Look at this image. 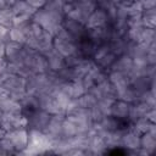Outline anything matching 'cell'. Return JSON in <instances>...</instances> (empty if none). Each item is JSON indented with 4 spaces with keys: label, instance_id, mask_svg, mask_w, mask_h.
<instances>
[{
    "label": "cell",
    "instance_id": "ba28073f",
    "mask_svg": "<svg viewBox=\"0 0 156 156\" xmlns=\"http://www.w3.org/2000/svg\"><path fill=\"white\" fill-rule=\"evenodd\" d=\"M43 55L46 57V61H48V65H49L50 71L58 72V71H61L65 67V57L61 54H58L54 49V46L50 48L48 51H45Z\"/></svg>",
    "mask_w": 156,
    "mask_h": 156
},
{
    "label": "cell",
    "instance_id": "6da1fadb",
    "mask_svg": "<svg viewBox=\"0 0 156 156\" xmlns=\"http://www.w3.org/2000/svg\"><path fill=\"white\" fill-rule=\"evenodd\" d=\"M65 20V13L61 11H52L45 7L38 9L32 15V21L38 23L44 30L50 32L52 35L57 33V30L62 27V22Z\"/></svg>",
    "mask_w": 156,
    "mask_h": 156
},
{
    "label": "cell",
    "instance_id": "e575fe53",
    "mask_svg": "<svg viewBox=\"0 0 156 156\" xmlns=\"http://www.w3.org/2000/svg\"><path fill=\"white\" fill-rule=\"evenodd\" d=\"M0 10H1V7H0Z\"/></svg>",
    "mask_w": 156,
    "mask_h": 156
},
{
    "label": "cell",
    "instance_id": "484cf974",
    "mask_svg": "<svg viewBox=\"0 0 156 156\" xmlns=\"http://www.w3.org/2000/svg\"><path fill=\"white\" fill-rule=\"evenodd\" d=\"M0 40L2 41H9L10 40V37H9V28L5 27V26H1L0 24Z\"/></svg>",
    "mask_w": 156,
    "mask_h": 156
},
{
    "label": "cell",
    "instance_id": "5b68a950",
    "mask_svg": "<svg viewBox=\"0 0 156 156\" xmlns=\"http://www.w3.org/2000/svg\"><path fill=\"white\" fill-rule=\"evenodd\" d=\"M65 121V113H56L51 115L49 123L46 128L44 129V133L50 138L51 141L61 139L63 136L62 134V123Z\"/></svg>",
    "mask_w": 156,
    "mask_h": 156
},
{
    "label": "cell",
    "instance_id": "1f68e13d",
    "mask_svg": "<svg viewBox=\"0 0 156 156\" xmlns=\"http://www.w3.org/2000/svg\"><path fill=\"white\" fill-rule=\"evenodd\" d=\"M0 57H5V41L0 40Z\"/></svg>",
    "mask_w": 156,
    "mask_h": 156
},
{
    "label": "cell",
    "instance_id": "83f0119b",
    "mask_svg": "<svg viewBox=\"0 0 156 156\" xmlns=\"http://www.w3.org/2000/svg\"><path fill=\"white\" fill-rule=\"evenodd\" d=\"M7 66H9V60L6 57H0V76L7 73Z\"/></svg>",
    "mask_w": 156,
    "mask_h": 156
},
{
    "label": "cell",
    "instance_id": "9a60e30c",
    "mask_svg": "<svg viewBox=\"0 0 156 156\" xmlns=\"http://www.w3.org/2000/svg\"><path fill=\"white\" fill-rule=\"evenodd\" d=\"M140 149L145 151L146 156L151 155L156 150V136L151 135L150 133H144L140 135Z\"/></svg>",
    "mask_w": 156,
    "mask_h": 156
},
{
    "label": "cell",
    "instance_id": "7402d4cb",
    "mask_svg": "<svg viewBox=\"0 0 156 156\" xmlns=\"http://www.w3.org/2000/svg\"><path fill=\"white\" fill-rule=\"evenodd\" d=\"M17 154L12 141L7 136H2L0 139V156H6V155H13Z\"/></svg>",
    "mask_w": 156,
    "mask_h": 156
},
{
    "label": "cell",
    "instance_id": "d6a6232c",
    "mask_svg": "<svg viewBox=\"0 0 156 156\" xmlns=\"http://www.w3.org/2000/svg\"><path fill=\"white\" fill-rule=\"evenodd\" d=\"M63 4H73V2H76L77 0H61Z\"/></svg>",
    "mask_w": 156,
    "mask_h": 156
},
{
    "label": "cell",
    "instance_id": "f1b7e54d",
    "mask_svg": "<svg viewBox=\"0 0 156 156\" xmlns=\"http://www.w3.org/2000/svg\"><path fill=\"white\" fill-rule=\"evenodd\" d=\"M139 2L141 4L144 10L147 9H154L156 6V0H139Z\"/></svg>",
    "mask_w": 156,
    "mask_h": 156
},
{
    "label": "cell",
    "instance_id": "4316f807",
    "mask_svg": "<svg viewBox=\"0 0 156 156\" xmlns=\"http://www.w3.org/2000/svg\"><path fill=\"white\" fill-rule=\"evenodd\" d=\"M32 7H34L35 10H38V9H41L45 4H46V1L48 0H26Z\"/></svg>",
    "mask_w": 156,
    "mask_h": 156
},
{
    "label": "cell",
    "instance_id": "44dd1931",
    "mask_svg": "<svg viewBox=\"0 0 156 156\" xmlns=\"http://www.w3.org/2000/svg\"><path fill=\"white\" fill-rule=\"evenodd\" d=\"M9 37H10V40H13L21 44H24L27 40L24 30L17 26H12L11 28H9Z\"/></svg>",
    "mask_w": 156,
    "mask_h": 156
},
{
    "label": "cell",
    "instance_id": "30bf717a",
    "mask_svg": "<svg viewBox=\"0 0 156 156\" xmlns=\"http://www.w3.org/2000/svg\"><path fill=\"white\" fill-rule=\"evenodd\" d=\"M62 27L69 34H72L74 38H77L78 40L82 39L83 37H85V34H87V27L84 24H82V23H79L74 20H71L66 16H65V20L62 22Z\"/></svg>",
    "mask_w": 156,
    "mask_h": 156
},
{
    "label": "cell",
    "instance_id": "d6986e66",
    "mask_svg": "<svg viewBox=\"0 0 156 156\" xmlns=\"http://www.w3.org/2000/svg\"><path fill=\"white\" fill-rule=\"evenodd\" d=\"M138 98H139V94L135 91L134 88L130 87V84H129L126 89L118 91V96H117V99L123 100V101H126V102H128V104L136 102V101H138Z\"/></svg>",
    "mask_w": 156,
    "mask_h": 156
},
{
    "label": "cell",
    "instance_id": "7c38bea8",
    "mask_svg": "<svg viewBox=\"0 0 156 156\" xmlns=\"http://www.w3.org/2000/svg\"><path fill=\"white\" fill-rule=\"evenodd\" d=\"M129 105L128 102L116 99L111 107H110V116L118 118V119H128V112H129Z\"/></svg>",
    "mask_w": 156,
    "mask_h": 156
},
{
    "label": "cell",
    "instance_id": "8fae6325",
    "mask_svg": "<svg viewBox=\"0 0 156 156\" xmlns=\"http://www.w3.org/2000/svg\"><path fill=\"white\" fill-rule=\"evenodd\" d=\"M108 80L117 89V91L126 89L130 84L129 76L127 73H123L119 71H108Z\"/></svg>",
    "mask_w": 156,
    "mask_h": 156
},
{
    "label": "cell",
    "instance_id": "836d02e7",
    "mask_svg": "<svg viewBox=\"0 0 156 156\" xmlns=\"http://www.w3.org/2000/svg\"><path fill=\"white\" fill-rule=\"evenodd\" d=\"M5 134H6V132H5V130H4V129L0 127V139H1L2 136H5Z\"/></svg>",
    "mask_w": 156,
    "mask_h": 156
},
{
    "label": "cell",
    "instance_id": "9c48e42d",
    "mask_svg": "<svg viewBox=\"0 0 156 156\" xmlns=\"http://www.w3.org/2000/svg\"><path fill=\"white\" fill-rule=\"evenodd\" d=\"M110 22V20H108V16H107V13L104 11V10H101V9H96V10H94L91 13H90V16L88 17V21H87V23H85V27H87V29H90V28H99V27H102V26H105L106 23H108ZM112 23V22H111Z\"/></svg>",
    "mask_w": 156,
    "mask_h": 156
},
{
    "label": "cell",
    "instance_id": "2e32d148",
    "mask_svg": "<svg viewBox=\"0 0 156 156\" xmlns=\"http://www.w3.org/2000/svg\"><path fill=\"white\" fill-rule=\"evenodd\" d=\"M0 112L5 113H22V105L20 101L13 100L11 98H5L1 106H0Z\"/></svg>",
    "mask_w": 156,
    "mask_h": 156
},
{
    "label": "cell",
    "instance_id": "52a82bcc",
    "mask_svg": "<svg viewBox=\"0 0 156 156\" xmlns=\"http://www.w3.org/2000/svg\"><path fill=\"white\" fill-rule=\"evenodd\" d=\"M121 147H124L129 152L135 154L136 150L140 147V135L130 128L127 129L121 136Z\"/></svg>",
    "mask_w": 156,
    "mask_h": 156
},
{
    "label": "cell",
    "instance_id": "ac0fdd59",
    "mask_svg": "<svg viewBox=\"0 0 156 156\" xmlns=\"http://www.w3.org/2000/svg\"><path fill=\"white\" fill-rule=\"evenodd\" d=\"M141 24L146 28H154L156 24V9H147L141 12Z\"/></svg>",
    "mask_w": 156,
    "mask_h": 156
},
{
    "label": "cell",
    "instance_id": "4dcf8cb0",
    "mask_svg": "<svg viewBox=\"0 0 156 156\" xmlns=\"http://www.w3.org/2000/svg\"><path fill=\"white\" fill-rule=\"evenodd\" d=\"M145 118H147L150 122H156V110L155 108H151V110H149L147 112H146V115H145Z\"/></svg>",
    "mask_w": 156,
    "mask_h": 156
},
{
    "label": "cell",
    "instance_id": "cb8c5ba5",
    "mask_svg": "<svg viewBox=\"0 0 156 156\" xmlns=\"http://www.w3.org/2000/svg\"><path fill=\"white\" fill-rule=\"evenodd\" d=\"M13 12L11 9L7 10H0V24L5 26L7 28H11L13 26Z\"/></svg>",
    "mask_w": 156,
    "mask_h": 156
},
{
    "label": "cell",
    "instance_id": "f546056e",
    "mask_svg": "<svg viewBox=\"0 0 156 156\" xmlns=\"http://www.w3.org/2000/svg\"><path fill=\"white\" fill-rule=\"evenodd\" d=\"M16 0H0V7L1 10H7L13 6Z\"/></svg>",
    "mask_w": 156,
    "mask_h": 156
},
{
    "label": "cell",
    "instance_id": "603a6c76",
    "mask_svg": "<svg viewBox=\"0 0 156 156\" xmlns=\"http://www.w3.org/2000/svg\"><path fill=\"white\" fill-rule=\"evenodd\" d=\"M62 134L63 136L66 138H69V136H74L78 134V130H77V127L74 126V123L72 121H69L68 118H66L65 116V121L62 123Z\"/></svg>",
    "mask_w": 156,
    "mask_h": 156
},
{
    "label": "cell",
    "instance_id": "ffe728a7",
    "mask_svg": "<svg viewBox=\"0 0 156 156\" xmlns=\"http://www.w3.org/2000/svg\"><path fill=\"white\" fill-rule=\"evenodd\" d=\"M22 46H23V44L17 43V41H13V40L6 41L5 43V57L7 60L13 58L22 50Z\"/></svg>",
    "mask_w": 156,
    "mask_h": 156
},
{
    "label": "cell",
    "instance_id": "e0dca14e",
    "mask_svg": "<svg viewBox=\"0 0 156 156\" xmlns=\"http://www.w3.org/2000/svg\"><path fill=\"white\" fill-rule=\"evenodd\" d=\"M13 15H33L37 10L32 7L26 0H16L13 6L11 7Z\"/></svg>",
    "mask_w": 156,
    "mask_h": 156
},
{
    "label": "cell",
    "instance_id": "7a4b0ae2",
    "mask_svg": "<svg viewBox=\"0 0 156 156\" xmlns=\"http://www.w3.org/2000/svg\"><path fill=\"white\" fill-rule=\"evenodd\" d=\"M51 152V140L41 130L28 129V145L21 152L23 155H38Z\"/></svg>",
    "mask_w": 156,
    "mask_h": 156
},
{
    "label": "cell",
    "instance_id": "d4e9b609",
    "mask_svg": "<svg viewBox=\"0 0 156 156\" xmlns=\"http://www.w3.org/2000/svg\"><path fill=\"white\" fill-rule=\"evenodd\" d=\"M30 21H32L30 15H15L13 16V26H17V27H23Z\"/></svg>",
    "mask_w": 156,
    "mask_h": 156
},
{
    "label": "cell",
    "instance_id": "5bb4252c",
    "mask_svg": "<svg viewBox=\"0 0 156 156\" xmlns=\"http://www.w3.org/2000/svg\"><path fill=\"white\" fill-rule=\"evenodd\" d=\"M96 98L94 95H91L90 93H84L83 95H80L79 98H76L72 100V104H71V107L72 106H76V107H82V108H91L95 104H96ZM69 110V108H68ZM67 110V111H68Z\"/></svg>",
    "mask_w": 156,
    "mask_h": 156
},
{
    "label": "cell",
    "instance_id": "277c9868",
    "mask_svg": "<svg viewBox=\"0 0 156 156\" xmlns=\"http://www.w3.org/2000/svg\"><path fill=\"white\" fill-rule=\"evenodd\" d=\"M26 117L28 119V129H35V130L44 132V129L46 128V126L49 123L51 115L49 112H46L45 110L37 108V110L29 112L28 115H26Z\"/></svg>",
    "mask_w": 156,
    "mask_h": 156
},
{
    "label": "cell",
    "instance_id": "3957f363",
    "mask_svg": "<svg viewBox=\"0 0 156 156\" xmlns=\"http://www.w3.org/2000/svg\"><path fill=\"white\" fill-rule=\"evenodd\" d=\"M94 62L102 69H106L108 72L110 67L112 66V63L115 62V60L117 58V56L110 50V46H108V43L106 44H101L98 46V49L95 50L93 57Z\"/></svg>",
    "mask_w": 156,
    "mask_h": 156
},
{
    "label": "cell",
    "instance_id": "4fadbf2b",
    "mask_svg": "<svg viewBox=\"0 0 156 156\" xmlns=\"http://www.w3.org/2000/svg\"><path fill=\"white\" fill-rule=\"evenodd\" d=\"M132 67H133V58L128 55H121V56H117V58L115 60V62L112 63L108 71H119L129 74Z\"/></svg>",
    "mask_w": 156,
    "mask_h": 156
},
{
    "label": "cell",
    "instance_id": "8992f818",
    "mask_svg": "<svg viewBox=\"0 0 156 156\" xmlns=\"http://www.w3.org/2000/svg\"><path fill=\"white\" fill-rule=\"evenodd\" d=\"M5 136H7L12 141L17 154H21L28 145V129L27 128L9 130V132H6Z\"/></svg>",
    "mask_w": 156,
    "mask_h": 156
}]
</instances>
